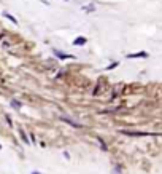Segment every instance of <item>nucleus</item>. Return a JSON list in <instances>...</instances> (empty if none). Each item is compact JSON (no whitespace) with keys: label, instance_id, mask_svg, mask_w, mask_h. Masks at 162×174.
Masks as SVG:
<instances>
[{"label":"nucleus","instance_id":"obj_1","mask_svg":"<svg viewBox=\"0 0 162 174\" xmlns=\"http://www.w3.org/2000/svg\"><path fill=\"white\" fill-rule=\"evenodd\" d=\"M54 54L57 56L59 59H73L75 56L73 54H67V53H62V51H59V50H54Z\"/></svg>","mask_w":162,"mask_h":174},{"label":"nucleus","instance_id":"obj_2","mask_svg":"<svg viewBox=\"0 0 162 174\" xmlns=\"http://www.w3.org/2000/svg\"><path fill=\"white\" fill-rule=\"evenodd\" d=\"M129 59H133V58H148V53L146 51H140V53H133V54H127Z\"/></svg>","mask_w":162,"mask_h":174},{"label":"nucleus","instance_id":"obj_3","mask_svg":"<svg viewBox=\"0 0 162 174\" xmlns=\"http://www.w3.org/2000/svg\"><path fill=\"white\" fill-rule=\"evenodd\" d=\"M86 37H76L75 40H73V45H76V46H83L84 43H86Z\"/></svg>","mask_w":162,"mask_h":174},{"label":"nucleus","instance_id":"obj_4","mask_svg":"<svg viewBox=\"0 0 162 174\" xmlns=\"http://www.w3.org/2000/svg\"><path fill=\"white\" fill-rule=\"evenodd\" d=\"M5 18H8V19H10V21H13V23H15V24H18V21H16V18H15V16H11L10 13H5Z\"/></svg>","mask_w":162,"mask_h":174},{"label":"nucleus","instance_id":"obj_5","mask_svg":"<svg viewBox=\"0 0 162 174\" xmlns=\"http://www.w3.org/2000/svg\"><path fill=\"white\" fill-rule=\"evenodd\" d=\"M11 106H15V109H16V110H19V109H21V104H19L18 101H11Z\"/></svg>","mask_w":162,"mask_h":174},{"label":"nucleus","instance_id":"obj_6","mask_svg":"<svg viewBox=\"0 0 162 174\" xmlns=\"http://www.w3.org/2000/svg\"><path fill=\"white\" fill-rule=\"evenodd\" d=\"M83 10H84V11H94L95 6H83Z\"/></svg>","mask_w":162,"mask_h":174},{"label":"nucleus","instance_id":"obj_7","mask_svg":"<svg viewBox=\"0 0 162 174\" xmlns=\"http://www.w3.org/2000/svg\"><path fill=\"white\" fill-rule=\"evenodd\" d=\"M21 137H22V141H24L26 144H27V142H29V141H27V137H26V134H24V133H21Z\"/></svg>","mask_w":162,"mask_h":174},{"label":"nucleus","instance_id":"obj_8","mask_svg":"<svg viewBox=\"0 0 162 174\" xmlns=\"http://www.w3.org/2000/svg\"><path fill=\"white\" fill-rule=\"evenodd\" d=\"M32 174H40V172H38V171H33V172H32Z\"/></svg>","mask_w":162,"mask_h":174},{"label":"nucleus","instance_id":"obj_9","mask_svg":"<svg viewBox=\"0 0 162 174\" xmlns=\"http://www.w3.org/2000/svg\"><path fill=\"white\" fill-rule=\"evenodd\" d=\"M0 149H2V145H0Z\"/></svg>","mask_w":162,"mask_h":174}]
</instances>
